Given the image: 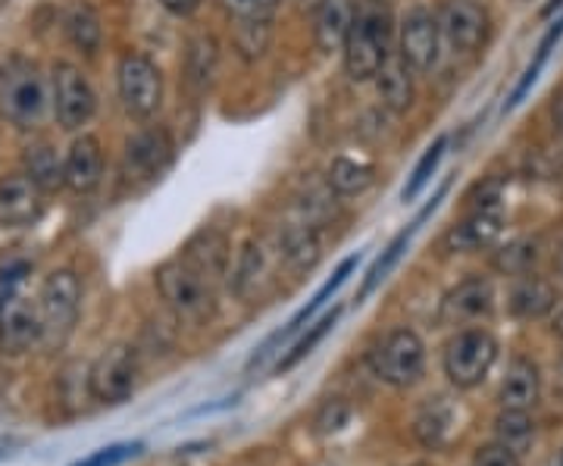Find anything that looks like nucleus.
I'll return each instance as SVG.
<instances>
[{
  "label": "nucleus",
  "mask_w": 563,
  "mask_h": 466,
  "mask_svg": "<svg viewBox=\"0 0 563 466\" xmlns=\"http://www.w3.org/2000/svg\"><path fill=\"white\" fill-rule=\"evenodd\" d=\"M222 7L235 22H269L279 0H222Z\"/></svg>",
  "instance_id": "33"
},
{
  "label": "nucleus",
  "mask_w": 563,
  "mask_h": 466,
  "mask_svg": "<svg viewBox=\"0 0 563 466\" xmlns=\"http://www.w3.org/2000/svg\"><path fill=\"white\" fill-rule=\"evenodd\" d=\"M426 366V351L417 332L410 329H398L385 339L383 345L373 351V369L376 376L395 388L413 386L422 376Z\"/></svg>",
  "instance_id": "6"
},
{
  "label": "nucleus",
  "mask_w": 563,
  "mask_h": 466,
  "mask_svg": "<svg viewBox=\"0 0 563 466\" xmlns=\"http://www.w3.org/2000/svg\"><path fill=\"white\" fill-rule=\"evenodd\" d=\"M554 120H558V125H561V129H563V101L558 103V107H554Z\"/></svg>",
  "instance_id": "41"
},
{
  "label": "nucleus",
  "mask_w": 563,
  "mask_h": 466,
  "mask_svg": "<svg viewBox=\"0 0 563 466\" xmlns=\"http://www.w3.org/2000/svg\"><path fill=\"white\" fill-rule=\"evenodd\" d=\"M376 179V169L369 163L339 157L329 166V188H335L339 195H361Z\"/></svg>",
  "instance_id": "26"
},
{
  "label": "nucleus",
  "mask_w": 563,
  "mask_h": 466,
  "mask_svg": "<svg viewBox=\"0 0 563 466\" xmlns=\"http://www.w3.org/2000/svg\"><path fill=\"white\" fill-rule=\"evenodd\" d=\"M347 417H351V407L335 398V401L322 407V413L317 417V426H320V432H335V429H342L347 423Z\"/></svg>",
  "instance_id": "38"
},
{
  "label": "nucleus",
  "mask_w": 563,
  "mask_h": 466,
  "mask_svg": "<svg viewBox=\"0 0 563 466\" xmlns=\"http://www.w3.org/2000/svg\"><path fill=\"white\" fill-rule=\"evenodd\" d=\"M239 51L244 57H261L266 41H269V22H239Z\"/></svg>",
  "instance_id": "35"
},
{
  "label": "nucleus",
  "mask_w": 563,
  "mask_h": 466,
  "mask_svg": "<svg viewBox=\"0 0 563 466\" xmlns=\"http://www.w3.org/2000/svg\"><path fill=\"white\" fill-rule=\"evenodd\" d=\"M120 101L129 116L147 120L163 101L161 69L141 54H125L120 60Z\"/></svg>",
  "instance_id": "7"
},
{
  "label": "nucleus",
  "mask_w": 563,
  "mask_h": 466,
  "mask_svg": "<svg viewBox=\"0 0 563 466\" xmlns=\"http://www.w3.org/2000/svg\"><path fill=\"white\" fill-rule=\"evenodd\" d=\"M25 176L38 185L41 191H44V188H57V185H63V166L60 160H57V151L47 142L32 144V147L25 151Z\"/></svg>",
  "instance_id": "25"
},
{
  "label": "nucleus",
  "mask_w": 563,
  "mask_h": 466,
  "mask_svg": "<svg viewBox=\"0 0 563 466\" xmlns=\"http://www.w3.org/2000/svg\"><path fill=\"white\" fill-rule=\"evenodd\" d=\"M44 79L25 57H10L0 66V116L20 129H32L44 113Z\"/></svg>",
  "instance_id": "2"
},
{
  "label": "nucleus",
  "mask_w": 563,
  "mask_h": 466,
  "mask_svg": "<svg viewBox=\"0 0 563 466\" xmlns=\"http://www.w3.org/2000/svg\"><path fill=\"white\" fill-rule=\"evenodd\" d=\"M161 3L169 10V13H176V16H188V13H195V10H198V3H201V0H161Z\"/></svg>",
  "instance_id": "39"
},
{
  "label": "nucleus",
  "mask_w": 563,
  "mask_h": 466,
  "mask_svg": "<svg viewBox=\"0 0 563 466\" xmlns=\"http://www.w3.org/2000/svg\"><path fill=\"white\" fill-rule=\"evenodd\" d=\"M41 342V313L32 298L20 291L0 298V345L7 354H22Z\"/></svg>",
  "instance_id": "10"
},
{
  "label": "nucleus",
  "mask_w": 563,
  "mask_h": 466,
  "mask_svg": "<svg viewBox=\"0 0 563 466\" xmlns=\"http://www.w3.org/2000/svg\"><path fill=\"white\" fill-rule=\"evenodd\" d=\"M54 113L66 132L81 129L95 116V91L73 63L54 66Z\"/></svg>",
  "instance_id": "9"
},
{
  "label": "nucleus",
  "mask_w": 563,
  "mask_h": 466,
  "mask_svg": "<svg viewBox=\"0 0 563 466\" xmlns=\"http://www.w3.org/2000/svg\"><path fill=\"white\" fill-rule=\"evenodd\" d=\"M157 288L163 301L181 320H207L213 313V279L188 257L169 260L157 269Z\"/></svg>",
  "instance_id": "3"
},
{
  "label": "nucleus",
  "mask_w": 563,
  "mask_h": 466,
  "mask_svg": "<svg viewBox=\"0 0 563 466\" xmlns=\"http://www.w3.org/2000/svg\"><path fill=\"white\" fill-rule=\"evenodd\" d=\"M3 3H7V0H0V10H3Z\"/></svg>",
  "instance_id": "44"
},
{
  "label": "nucleus",
  "mask_w": 563,
  "mask_h": 466,
  "mask_svg": "<svg viewBox=\"0 0 563 466\" xmlns=\"http://www.w3.org/2000/svg\"><path fill=\"white\" fill-rule=\"evenodd\" d=\"M495 307V295L492 285L485 279H466L461 282L442 304L444 323H470V320H483Z\"/></svg>",
  "instance_id": "17"
},
{
  "label": "nucleus",
  "mask_w": 563,
  "mask_h": 466,
  "mask_svg": "<svg viewBox=\"0 0 563 466\" xmlns=\"http://www.w3.org/2000/svg\"><path fill=\"white\" fill-rule=\"evenodd\" d=\"M354 266H357V257H347V260H344V264L339 266V269H335V276H332V279H329V282L322 285L320 291L313 295V301L303 307L301 313H298V317H295V320L288 323V329H285V332H279V335H276V342H282V339H288L291 332H298V329H301V325L307 323V320H310V317H313V313H317V310H320L322 304H325V298H329V295H335V291H339V288H342V285L347 282V276L354 273Z\"/></svg>",
  "instance_id": "28"
},
{
  "label": "nucleus",
  "mask_w": 563,
  "mask_h": 466,
  "mask_svg": "<svg viewBox=\"0 0 563 466\" xmlns=\"http://www.w3.org/2000/svg\"><path fill=\"white\" fill-rule=\"evenodd\" d=\"M44 213L41 188L25 173L0 179V229L32 225Z\"/></svg>",
  "instance_id": "14"
},
{
  "label": "nucleus",
  "mask_w": 563,
  "mask_h": 466,
  "mask_svg": "<svg viewBox=\"0 0 563 466\" xmlns=\"http://www.w3.org/2000/svg\"><path fill=\"white\" fill-rule=\"evenodd\" d=\"M173 160V138L166 135V129H147L139 132L129 147H125V166L135 176H161L163 169Z\"/></svg>",
  "instance_id": "15"
},
{
  "label": "nucleus",
  "mask_w": 563,
  "mask_h": 466,
  "mask_svg": "<svg viewBox=\"0 0 563 466\" xmlns=\"http://www.w3.org/2000/svg\"><path fill=\"white\" fill-rule=\"evenodd\" d=\"M444 147H448V138H439V142L432 144L426 154H422V160L417 163V169H413V176H410V182L404 185V191H401V201H413L417 195L422 191V185L429 182V176L435 173V166H439V160H442V154H444Z\"/></svg>",
  "instance_id": "31"
},
{
  "label": "nucleus",
  "mask_w": 563,
  "mask_h": 466,
  "mask_svg": "<svg viewBox=\"0 0 563 466\" xmlns=\"http://www.w3.org/2000/svg\"><path fill=\"white\" fill-rule=\"evenodd\" d=\"M558 273L563 276V247H561V254H558Z\"/></svg>",
  "instance_id": "43"
},
{
  "label": "nucleus",
  "mask_w": 563,
  "mask_h": 466,
  "mask_svg": "<svg viewBox=\"0 0 563 466\" xmlns=\"http://www.w3.org/2000/svg\"><path fill=\"white\" fill-rule=\"evenodd\" d=\"M536 260V247L532 244H514V247H507L501 257H498V266L507 269V273H526L529 266Z\"/></svg>",
  "instance_id": "36"
},
{
  "label": "nucleus",
  "mask_w": 563,
  "mask_h": 466,
  "mask_svg": "<svg viewBox=\"0 0 563 466\" xmlns=\"http://www.w3.org/2000/svg\"><path fill=\"white\" fill-rule=\"evenodd\" d=\"M501 225L504 217L501 210H498V203L488 201L483 203L470 220L463 225H457L451 235H448V244L454 247V251H473V247H483V244L495 242L498 235H501Z\"/></svg>",
  "instance_id": "20"
},
{
  "label": "nucleus",
  "mask_w": 563,
  "mask_h": 466,
  "mask_svg": "<svg viewBox=\"0 0 563 466\" xmlns=\"http://www.w3.org/2000/svg\"><path fill=\"white\" fill-rule=\"evenodd\" d=\"M357 7L354 0H320L317 7V20H313V32H317V44L325 54L342 51L347 32L354 25Z\"/></svg>",
  "instance_id": "18"
},
{
  "label": "nucleus",
  "mask_w": 563,
  "mask_h": 466,
  "mask_svg": "<svg viewBox=\"0 0 563 466\" xmlns=\"http://www.w3.org/2000/svg\"><path fill=\"white\" fill-rule=\"evenodd\" d=\"M498 401L504 410H529L539 401V369L526 357H514L507 366Z\"/></svg>",
  "instance_id": "19"
},
{
  "label": "nucleus",
  "mask_w": 563,
  "mask_h": 466,
  "mask_svg": "<svg viewBox=\"0 0 563 466\" xmlns=\"http://www.w3.org/2000/svg\"><path fill=\"white\" fill-rule=\"evenodd\" d=\"M279 251L282 257H285V264L291 266L295 273L313 269L317 260H320V238H317V229L310 223H298L282 229Z\"/></svg>",
  "instance_id": "21"
},
{
  "label": "nucleus",
  "mask_w": 563,
  "mask_h": 466,
  "mask_svg": "<svg viewBox=\"0 0 563 466\" xmlns=\"http://www.w3.org/2000/svg\"><path fill=\"white\" fill-rule=\"evenodd\" d=\"M558 7H563V0H551V3H548V7L542 10V16H551V13H554Z\"/></svg>",
  "instance_id": "40"
},
{
  "label": "nucleus",
  "mask_w": 563,
  "mask_h": 466,
  "mask_svg": "<svg viewBox=\"0 0 563 466\" xmlns=\"http://www.w3.org/2000/svg\"><path fill=\"white\" fill-rule=\"evenodd\" d=\"M91 379V395L103 404H122L132 398L135 379H139V364L132 347L113 345L98 357V364L88 369Z\"/></svg>",
  "instance_id": "8"
},
{
  "label": "nucleus",
  "mask_w": 563,
  "mask_h": 466,
  "mask_svg": "<svg viewBox=\"0 0 563 466\" xmlns=\"http://www.w3.org/2000/svg\"><path fill=\"white\" fill-rule=\"evenodd\" d=\"M448 423H451V413L442 404V398H435L432 404L422 407L420 420H417V435H420L426 445H439Z\"/></svg>",
  "instance_id": "30"
},
{
  "label": "nucleus",
  "mask_w": 563,
  "mask_h": 466,
  "mask_svg": "<svg viewBox=\"0 0 563 466\" xmlns=\"http://www.w3.org/2000/svg\"><path fill=\"white\" fill-rule=\"evenodd\" d=\"M498 439H501V445L507 447H517L526 445L529 439H532V432H536V423L529 420V413L526 410H504L501 417H498Z\"/></svg>",
  "instance_id": "29"
},
{
  "label": "nucleus",
  "mask_w": 563,
  "mask_h": 466,
  "mask_svg": "<svg viewBox=\"0 0 563 466\" xmlns=\"http://www.w3.org/2000/svg\"><path fill=\"white\" fill-rule=\"evenodd\" d=\"M442 195H444V188H442V191H439V198H432V203H429V207L422 210L420 217H417L413 223L407 225V229H404V232H401V235H398V238H395V242L385 247V254H383V257H379V260H376V266L369 269V276H366V282H363V295H369V291H373V288H376V285L383 282L385 276H388V269L398 264V257H401V254H404V247H407V242L413 238V232L420 229L422 220H426V217H429V213H432V210L439 207V201H442Z\"/></svg>",
  "instance_id": "24"
},
{
  "label": "nucleus",
  "mask_w": 563,
  "mask_h": 466,
  "mask_svg": "<svg viewBox=\"0 0 563 466\" xmlns=\"http://www.w3.org/2000/svg\"><path fill=\"white\" fill-rule=\"evenodd\" d=\"M417 466H426V464H417Z\"/></svg>",
  "instance_id": "47"
},
{
  "label": "nucleus",
  "mask_w": 563,
  "mask_h": 466,
  "mask_svg": "<svg viewBox=\"0 0 563 466\" xmlns=\"http://www.w3.org/2000/svg\"><path fill=\"white\" fill-rule=\"evenodd\" d=\"M561 466H563V447H561Z\"/></svg>",
  "instance_id": "45"
},
{
  "label": "nucleus",
  "mask_w": 563,
  "mask_h": 466,
  "mask_svg": "<svg viewBox=\"0 0 563 466\" xmlns=\"http://www.w3.org/2000/svg\"><path fill=\"white\" fill-rule=\"evenodd\" d=\"M476 466H520V457H517V451H514V447L495 442V445L479 447V454H476Z\"/></svg>",
  "instance_id": "37"
},
{
  "label": "nucleus",
  "mask_w": 563,
  "mask_h": 466,
  "mask_svg": "<svg viewBox=\"0 0 563 466\" xmlns=\"http://www.w3.org/2000/svg\"><path fill=\"white\" fill-rule=\"evenodd\" d=\"M144 445L141 442H120V445H110L101 447V451H95L91 457H85L79 464L73 466H122L125 461H132V457H139Z\"/></svg>",
  "instance_id": "34"
},
{
  "label": "nucleus",
  "mask_w": 563,
  "mask_h": 466,
  "mask_svg": "<svg viewBox=\"0 0 563 466\" xmlns=\"http://www.w3.org/2000/svg\"><path fill=\"white\" fill-rule=\"evenodd\" d=\"M379 95L388 110L407 113L413 103V79H410V66L404 60H385L379 69Z\"/></svg>",
  "instance_id": "22"
},
{
  "label": "nucleus",
  "mask_w": 563,
  "mask_h": 466,
  "mask_svg": "<svg viewBox=\"0 0 563 466\" xmlns=\"http://www.w3.org/2000/svg\"><path fill=\"white\" fill-rule=\"evenodd\" d=\"M276 260H285L279 251V244L276 247H269L266 242H247L244 244V254H242V264H239V273H235V291L247 298V301H261L266 298L276 282H279V276H276Z\"/></svg>",
  "instance_id": "11"
},
{
  "label": "nucleus",
  "mask_w": 563,
  "mask_h": 466,
  "mask_svg": "<svg viewBox=\"0 0 563 466\" xmlns=\"http://www.w3.org/2000/svg\"><path fill=\"white\" fill-rule=\"evenodd\" d=\"M498 360V342L485 329H463L444 347V373L457 388L483 386Z\"/></svg>",
  "instance_id": "5"
},
{
  "label": "nucleus",
  "mask_w": 563,
  "mask_h": 466,
  "mask_svg": "<svg viewBox=\"0 0 563 466\" xmlns=\"http://www.w3.org/2000/svg\"><path fill=\"white\" fill-rule=\"evenodd\" d=\"M81 285L69 269H57L47 276V282L41 288V345L60 347L73 335V325L79 320Z\"/></svg>",
  "instance_id": "4"
},
{
  "label": "nucleus",
  "mask_w": 563,
  "mask_h": 466,
  "mask_svg": "<svg viewBox=\"0 0 563 466\" xmlns=\"http://www.w3.org/2000/svg\"><path fill=\"white\" fill-rule=\"evenodd\" d=\"M554 332L563 339V310H561V317H558V323H554Z\"/></svg>",
  "instance_id": "42"
},
{
  "label": "nucleus",
  "mask_w": 563,
  "mask_h": 466,
  "mask_svg": "<svg viewBox=\"0 0 563 466\" xmlns=\"http://www.w3.org/2000/svg\"><path fill=\"white\" fill-rule=\"evenodd\" d=\"M554 288L539 276H526L523 282H517L514 295H510V310L523 320H539L551 307H554Z\"/></svg>",
  "instance_id": "23"
},
{
  "label": "nucleus",
  "mask_w": 563,
  "mask_h": 466,
  "mask_svg": "<svg viewBox=\"0 0 563 466\" xmlns=\"http://www.w3.org/2000/svg\"><path fill=\"white\" fill-rule=\"evenodd\" d=\"M339 313H342V310H339V307H335V310H332V313H325V317H322L320 323L313 325V329H310V332H307V335H303L301 342H298V345H295V351H291V354H288V357H285V360H282L279 369H291V366H295V364H301L303 357H307V354H310V351H313V347L320 345L322 339H325V332H329V329H332V325L339 323Z\"/></svg>",
  "instance_id": "32"
},
{
  "label": "nucleus",
  "mask_w": 563,
  "mask_h": 466,
  "mask_svg": "<svg viewBox=\"0 0 563 466\" xmlns=\"http://www.w3.org/2000/svg\"><path fill=\"white\" fill-rule=\"evenodd\" d=\"M391 44V16L379 3H366L357 10L354 25L344 41V69L354 81H366L379 76L383 63L388 60Z\"/></svg>",
  "instance_id": "1"
},
{
  "label": "nucleus",
  "mask_w": 563,
  "mask_h": 466,
  "mask_svg": "<svg viewBox=\"0 0 563 466\" xmlns=\"http://www.w3.org/2000/svg\"><path fill=\"white\" fill-rule=\"evenodd\" d=\"M439 38H442V25L435 22L432 13L413 10L401 32V60L413 73H429L439 60Z\"/></svg>",
  "instance_id": "13"
},
{
  "label": "nucleus",
  "mask_w": 563,
  "mask_h": 466,
  "mask_svg": "<svg viewBox=\"0 0 563 466\" xmlns=\"http://www.w3.org/2000/svg\"><path fill=\"white\" fill-rule=\"evenodd\" d=\"M561 373H563V360H561Z\"/></svg>",
  "instance_id": "46"
},
{
  "label": "nucleus",
  "mask_w": 563,
  "mask_h": 466,
  "mask_svg": "<svg viewBox=\"0 0 563 466\" xmlns=\"http://www.w3.org/2000/svg\"><path fill=\"white\" fill-rule=\"evenodd\" d=\"M66 35L76 47L95 54L98 44H101V22L95 16V10L91 7H73L69 16H66Z\"/></svg>",
  "instance_id": "27"
},
{
  "label": "nucleus",
  "mask_w": 563,
  "mask_h": 466,
  "mask_svg": "<svg viewBox=\"0 0 563 466\" xmlns=\"http://www.w3.org/2000/svg\"><path fill=\"white\" fill-rule=\"evenodd\" d=\"M103 173V154L101 142L91 135H81L73 142L66 163H63V182L69 185L73 191H95L101 182Z\"/></svg>",
  "instance_id": "16"
},
{
  "label": "nucleus",
  "mask_w": 563,
  "mask_h": 466,
  "mask_svg": "<svg viewBox=\"0 0 563 466\" xmlns=\"http://www.w3.org/2000/svg\"><path fill=\"white\" fill-rule=\"evenodd\" d=\"M442 32L454 51L476 54L488 38V13L473 0H451L442 13Z\"/></svg>",
  "instance_id": "12"
}]
</instances>
